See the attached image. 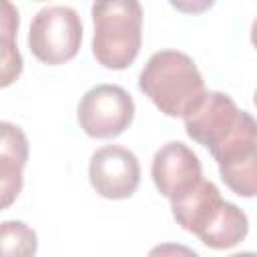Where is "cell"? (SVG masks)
Instances as JSON below:
<instances>
[{
  "label": "cell",
  "mask_w": 257,
  "mask_h": 257,
  "mask_svg": "<svg viewBox=\"0 0 257 257\" xmlns=\"http://www.w3.org/2000/svg\"><path fill=\"white\" fill-rule=\"evenodd\" d=\"M139 88L167 116H185L207 92L195 60L181 50L155 52L139 74Z\"/></svg>",
  "instance_id": "obj_1"
},
{
  "label": "cell",
  "mask_w": 257,
  "mask_h": 257,
  "mask_svg": "<svg viewBox=\"0 0 257 257\" xmlns=\"http://www.w3.org/2000/svg\"><path fill=\"white\" fill-rule=\"evenodd\" d=\"M92 54L104 68L124 70L143 44V8L135 0L92 4Z\"/></svg>",
  "instance_id": "obj_2"
},
{
  "label": "cell",
  "mask_w": 257,
  "mask_h": 257,
  "mask_svg": "<svg viewBox=\"0 0 257 257\" xmlns=\"http://www.w3.org/2000/svg\"><path fill=\"white\" fill-rule=\"evenodd\" d=\"M82 22L70 6H44L36 12L28 32L32 54L44 64H62L78 54Z\"/></svg>",
  "instance_id": "obj_3"
},
{
  "label": "cell",
  "mask_w": 257,
  "mask_h": 257,
  "mask_svg": "<svg viewBox=\"0 0 257 257\" xmlns=\"http://www.w3.org/2000/svg\"><path fill=\"white\" fill-rule=\"evenodd\" d=\"M135 116L133 96L118 84H96L78 102V124L92 139L122 135Z\"/></svg>",
  "instance_id": "obj_4"
},
{
  "label": "cell",
  "mask_w": 257,
  "mask_h": 257,
  "mask_svg": "<svg viewBox=\"0 0 257 257\" xmlns=\"http://www.w3.org/2000/svg\"><path fill=\"white\" fill-rule=\"evenodd\" d=\"M247 116L249 112L241 110L229 94L209 90L193 106V110L183 116V120L189 139L207 147L209 153H215L227 139H231L239 131Z\"/></svg>",
  "instance_id": "obj_5"
},
{
  "label": "cell",
  "mask_w": 257,
  "mask_h": 257,
  "mask_svg": "<svg viewBox=\"0 0 257 257\" xmlns=\"http://www.w3.org/2000/svg\"><path fill=\"white\" fill-rule=\"evenodd\" d=\"M223 183L239 197H257V120L251 116L215 153Z\"/></svg>",
  "instance_id": "obj_6"
},
{
  "label": "cell",
  "mask_w": 257,
  "mask_h": 257,
  "mask_svg": "<svg viewBox=\"0 0 257 257\" xmlns=\"http://www.w3.org/2000/svg\"><path fill=\"white\" fill-rule=\"evenodd\" d=\"M92 189L104 199H128L141 183V165L135 153L118 145H106L94 151L88 165Z\"/></svg>",
  "instance_id": "obj_7"
},
{
  "label": "cell",
  "mask_w": 257,
  "mask_h": 257,
  "mask_svg": "<svg viewBox=\"0 0 257 257\" xmlns=\"http://www.w3.org/2000/svg\"><path fill=\"white\" fill-rule=\"evenodd\" d=\"M151 175L159 193L171 201L187 195L203 181L199 157L179 141H171L155 153Z\"/></svg>",
  "instance_id": "obj_8"
},
{
  "label": "cell",
  "mask_w": 257,
  "mask_h": 257,
  "mask_svg": "<svg viewBox=\"0 0 257 257\" xmlns=\"http://www.w3.org/2000/svg\"><path fill=\"white\" fill-rule=\"evenodd\" d=\"M223 203H225V199L221 197L217 185L203 179L187 195H183L179 199H173L171 209H173L175 221L185 231L199 237L211 225V221L215 219V215L219 213Z\"/></svg>",
  "instance_id": "obj_9"
},
{
  "label": "cell",
  "mask_w": 257,
  "mask_h": 257,
  "mask_svg": "<svg viewBox=\"0 0 257 257\" xmlns=\"http://www.w3.org/2000/svg\"><path fill=\"white\" fill-rule=\"evenodd\" d=\"M2 141H0V187H2V207L20 195L22 189V171L28 161V139L20 126L12 122H0Z\"/></svg>",
  "instance_id": "obj_10"
},
{
  "label": "cell",
  "mask_w": 257,
  "mask_h": 257,
  "mask_svg": "<svg viewBox=\"0 0 257 257\" xmlns=\"http://www.w3.org/2000/svg\"><path fill=\"white\" fill-rule=\"evenodd\" d=\"M249 221L247 215L233 203L225 201L211 225L199 235L201 243L211 249H231L247 237Z\"/></svg>",
  "instance_id": "obj_11"
},
{
  "label": "cell",
  "mask_w": 257,
  "mask_h": 257,
  "mask_svg": "<svg viewBox=\"0 0 257 257\" xmlns=\"http://www.w3.org/2000/svg\"><path fill=\"white\" fill-rule=\"evenodd\" d=\"M18 30V12L10 2H4L2 14V86H8L22 72V58L12 38Z\"/></svg>",
  "instance_id": "obj_12"
},
{
  "label": "cell",
  "mask_w": 257,
  "mask_h": 257,
  "mask_svg": "<svg viewBox=\"0 0 257 257\" xmlns=\"http://www.w3.org/2000/svg\"><path fill=\"white\" fill-rule=\"evenodd\" d=\"M2 257H34L36 255V233L24 221H2L0 225Z\"/></svg>",
  "instance_id": "obj_13"
},
{
  "label": "cell",
  "mask_w": 257,
  "mask_h": 257,
  "mask_svg": "<svg viewBox=\"0 0 257 257\" xmlns=\"http://www.w3.org/2000/svg\"><path fill=\"white\" fill-rule=\"evenodd\" d=\"M147 257H199V253L181 243H161L155 245Z\"/></svg>",
  "instance_id": "obj_14"
},
{
  "label": "cell",
  "mask_w": 257,
  "mask_h": 257,
  "mask_svg": "<svg viewBox=\"0 0 257 257\" xmlns=\"http://www.w3.org/2000/svg\"><path fill=\"white\" fill-rule=\"evenodd\" d=\"M251 42H253V46L257 48V18L253 20V26H251Z\"/></svg>",
  "instance_id": "obj_15"
},
{
  "label": "cell",
  "mask_w": 257,
  "mask_h": 257,
  "mask_svg": "<svg viewBox=\"0 0 257 257\" xmlns=\"http://www.w3.org/2000/svg\"><path fill=\"white\" fill-rule=\"evenodd\" d=\"M229 257H257V253H253V251H241V253H233Z\"/></svg>",
  "instance_id": "obj_16"
},
{
  "label": "cell",
  "mask_w": 257,
  "mask_h": 257,
  "mask_svg": "<svg viewBox=\"0 0 257 257\" xmlns=\"http://www.w3.org/2000/svg\"><path fill=\"white\" fill-rule=\"evenodd\" d=\"M253 100H255V106H257V90H255V96H253Z\"/></svg>",
  "instance_id": "obj_17"
}]
</instances>
